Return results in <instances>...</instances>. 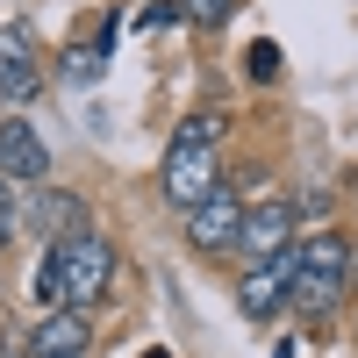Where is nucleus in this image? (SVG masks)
<instances>
[{
    "mask_svg": "<svg viewBox=\"0 0 358 358\" xmlns=\"http://www.w3.org/2000/svg\"><path fill=\"white\" fill-rule=\"evenodd\" d=\"M50 258H57V301L79 308V315H94L108 301V287H115V244L101 229H79V236H65V244H50Z\"/></svg>",
    "mask_w": 358,
    "mask_h": 358,
    "instance_id": "f257e3e1",
    "label": "nucleus"
},
{
    "mask_svg": "<svg viewBox=\"0 0 358 358\" xmlns=\"http://www.w3.org/2000/svg\"><path fill=\"white\" fill-rule=\"evenodd\" d=\"M294 280H301V244H287L280 258H265V265H244V273H236V308H244L251 322H273L287 308Z\"/></svg>",
    "mask_w": 358,
    "mask_h": 358,
    "instance_id": "f03ea898",
    "label": "nucleus"
},
{
    "mask_svg": "<svg viewBox=\"0 0 358 358\" xmlns=\"http://www.w3.org/2000/svg\"><path fill=\"white\" fill-rule=\"evenodd\" d=\"M287 244H301V215H294V201H280V194L251 201L244 229H236V265H265V258H280Z\"/></svg>",
    "mask_w": 358,
    "mask_h": 358,
    "instance_id": "7ed1b4c3",
    "label": "nucleus"
},
{
    "mask_svg": "<svg viewBox=\"0 0 358 358\" xmlns=\"http://www.w3.org/2000/svg\"><path fill=\"white\" fill-rule=\"evenodd\" d=\"M158 187H165V201L179 208V215H194V208L222 187V158L215 151H194V143H172L165 165H158Z\"/></svg>",
    "mask_w": 358,
    "mask_h": 358,
    "instance_id": "20e7f679",
    "label": "nucleus"
},
{
    "mask_svg": "<svg viewBox=\"0 0 358 358\" xmlns=\"http://www.w3.org/2000/svg\"><path fill=\"white\" fill-rule=\"evenodd\" d=\"M244 215H251V201L236 194V187H215L194 215H187V244L194 251H208V258H222V251H236V229H244Z\"/></svg>",
    "mask_w": 358,
    "mask_h": 358,
    "instance_id": "39448f33",
    "label": "nucleus"
},
{
    "mask_svg": "<svg viewBox=\"0 0 358 358\" xmlns=\"http://www.w3.org/2000/svg\"><path fill=\"white\" fill-rule=\"evenodd\" d=\"M43 94V65H36V36L29 29H0V108H29Z\"/></svg>",
    "mask_w": 358,
    "mask_h": 358,
    "instance_id": "423d86ee",
    "label": "nucleus"
},
{
    "mask_svg": "<svg viewBox=\"0 0 358 358\" xmlns=\"http://www.w3.org/2000/svg\"><path fill=\"white\" fill-rule=\"evenodd\" d=\"M0 179H8V187H36V179H50V143L29 129L22 115L0 122Z\"/></svg>",
    "mask_w": 358,
    "mask_h": 358,
    "instance_id": "0eeeda50",
    "label": "nucleus"
},
{
    "mask_svg": "<svg viewBox=\"0 0 358 358\" xmlns=\"http://www.w3.org/2000/svg\"><path fill=\"white\" fill-rule=\"evenodd\" d=\"M86 351H94V315L79 308H50L29 330V358H86Z\"/></svg>",
    "mask_w": 358,
    "mask_h": 358,
    "instance_id": "6e6552de",
    "label": "nucleus"
},
{
    "mask_svg": "<svg viewBox=\"0 0 358 358\" xmlns=\"http://www.w3.org/2000/svg\"><path fill=\"white\" fill-rule=\"evenodd\" d=\"M351 265H358L351 236H337V229H315V236H301V273H322V280H351Z\"/></svg>",
    "mask_w": 358,
    "mask_h": 358,
    "instance_id": "1a4fd4ad",
    "label": "nucleus"
},
{
    "mask_svg": "<svg viewBox=\"0 0 358 358\" xmlns=\"http://www.w3.org/2000/svg\"><path fill=\"white\" fill-rule=\"evenodd\" d=\"M36 229L50 236V244L79 236V229H86V201H79V194H43V201H36Z\"/></svg>",
    "mask_w": 358,
    "mask_h": 358,
    "instance_id": "9d476101",
    "label": "nucleus"
},
{
    "mask_svg": "<svg viewBox=\"0 0 358 358\" xmlns=\"http://www.w3.org/2000/svg\"><path fill=\"white\" fill-rule=\"evenodd\" d=\"M337 294H344V280L301 273V280H294V294H287V308H301V315H330V308H337Z\"/></svg>",
    "mask_w": 358,
    "mask_h": 358,
    "instance_id": "9b49d317",
    "label": "nucleus"
},
{
    "mask_svg": "<svg viewBox=\"0 0 358 358\" xmlns=\"http://www.w3.org/2000/svg\"><path fill=\"white\" fill-rule=\"evenodd\" d=\"M108 72V50H94V43H86V50H65V79L72 86H94Z\"/></svg>",
    "mask_w": 358,
    "mask_h": 358,
    "instance_id": "f8f14e48",
    "label": "nucleus"
},
{
    "mask_svg": "<svg viewBox=\"0 0 358 358\" xmlns=\"http://www.w3.org/2000/svg\"><path fill=\"white\" fill-rule=\"evenodd\" d=\"M179 15H187L194 29H222L236 15V0H179Z\"/></svg>",
    "mask_w": 358,
    "mask_h": 358,
    "instance_id": "ddd939ff",
    "label": "nucleus"
},
{
    "mask_svg": "<svg viewBox=\"0 0 358 358\" xmlns=\"http://www.w3.org/2000/svg\"><path fill=\"white\" fill-rule=\"evenodd\" d=\"M215 136H222V115H194V122H179L172 143H194V151H215Z\"/></svg>",
    "mask_w": 358,
    "mask_h": 358,
    "instance_id": "4468645a",
    "label": "nucleus"
},
{
    "mask_svg": "<svg viewBox=\"0 0 358 358\" xmlns=\"http://www.w3.org/2000/svg\"><path fill=\"white\" fill-rule=\"evenodd\" d=\"M244 72H251V79H273V72H280V43H251V50H244Z\"/></svg>",
    "mask_w": 358,
    "mask_h": 358,
    "instance_id": "2eb2a0df",
    "label": "nucleus"
},
{
    "mask_svg": "<svg viewBox=\"0 0 358 358\" xmlns=\"http://www.w3.org/2000/svg\"><path fill=\"white\" fill-rule=\"evenodd\" d=\"M172 22H187V15H179V0H151V8H143V22H136V29H172Z\"/></svg>",
    "mask_w": 358,
    "mask_h": 358,
    "instance_id": "dca6fc26",
    "label": "nucleus"
},
{
    "mask_svg": "<svg viewBox=\"0 0 358 358\" xmlns=\"http://www.w3.org/2000/svg\"><path fill=\"white\" fill-rule=\"evenodd\" d=\"M15 222H22V208H15V187H8V179H0V251H8Z\"/></svg>",
    "mask_w": 358,
    "mask_h": 358,
    "instance_id": "f3484780",
    "label": "nucleus"
},
{
    "mask_svg": "<svg viewBox=\"0 0 358 358\" xmlns=\"http://www.w3.org/2000/svg\"><path fill=\"white\" fill-rule=\"evenodd\" d=\"M36 294H43V301H57V258L43 251V265H36Z\"/></svg>",
    "mask_w": 358,
    "mask_h": 358,
    "instance_id": "a211bd4d",
    "label": "nucleus"
},
{
    "mask_svg": "<svg viewBox=\"0 0 358 358\" xmlns=\"http://www.w3.org/2000/svg\"><path fill=\"white\" fill-rule=\"evenodd\" d=\"M143 358H172V351H165V344H151V351H143Z\"/></svg>",
    "mask_w": 358,
    "mask_h": 358,
    "instance_id": "6ab92c4d",
    "label": "nucleus"
}]
</instances>
